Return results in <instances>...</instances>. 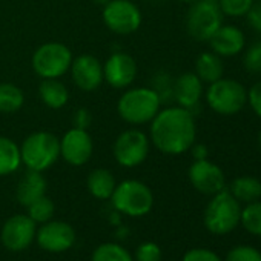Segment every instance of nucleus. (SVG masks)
I'll return each mask as SVG.
<instances>
[{"label": "nucleus", "instance_id": "ddd939ff", "mask_svg": "<svg viewBox=\"0 0 261 261\" xmlns=\"http://www.w3.org/2000/svg\"><path fill=\"white\" fill-rule=\"evenodd\" d=\"M94 152V142L88 129L71 127L60 139V157L71 166L86 165Z\"/></svg>", "mask_w": 261, "mask_h": 261}, {"label": "nucleus", "instance_id": "1a4fd4ad", "mask_svg": "<svg viewBox=\"0 0 261 261\" xmlns=\"http://www.w3.org/2000/svg\"><path fill=\"white\" fill-rule=\"evenodd\" d=\"M151 151V140L137 127H129L120 133L112 145V155L123 168H137L146 162Z\"/></svg>", "mask_w": 261, "mask_h": 261}, {"label": "nucleus", "instance_id": "f8f14e48", "mask_svg": "<svg viewBox=\"0 0 261 261\" xmlns=\"http://www.w3.org/2000/svg\"><path fill=\"white\" fill-rule=\"evenodd\" d=\"M139 74L136 59L123 51L112 53L103 63V79L114 89H126L133 86Z\"/></svg>", "mask_w": 261, "mask_h": 261}, {"label": "nucleus", "instance_id": "f704fd0d", "mask_svg": "<svg viewBox=\"0 0 261 261\" xmlns=\"http://www.w3.org/2000/svg\"><path fill=\"white\" fill-rule=\"evenodd\" d=\"M247 105L253 114L261 120V80H256L247 89Z\"/></svg>", "mask_w": 261, "mask_h": 261}, {"label": "nucleus", "instance_id": "6ab92c4d", "mask_svg": "<svg viewBox=\"0 0 261 261\" xmlns=\"http://www.w3.org/2000/svg\"><path fill=\"white\" fill-rule=\"evenodd\" d=\"M45 194H46V180L43 174L28 169L17 185V189H16L17 201L23 207H28L33 201L43 197Z\"/></svg>", "mask_w": 261, "mask_h": 261}, {"label": "nucleus", "instance_id": "9b49d317", "mask_svg": "<svg viewBox=\"0 0 261 261\" xmlns=\"http://www.w3.org/2000/svg\"><path fill=\"white\" fill-rule=\"evenodd\" d=\"M37 233V223L28 214H17L10 217L0 232L2 244L11 252H22L33 244Z\"/></svg>", "mask_w": 261, "mask_h": 261}, {"label": "nucleus", "instance_id": "ea45409f", "mask_svg": "<svg viewBox=\"0 0 261 261\" xmlns=\"http://www.w3.org/2000/svg\"><path fill=\"white\" fill-rule=\"evenodd\" d=\"M178 2H181V4H186V5H191V4L197 2V0H178Z\"/></svg>", "mask_w": 261, "mask_h": 261}, {"label": "nucleus", "instance_id": "7ed1b4c3", "mask_svg": "<svg viewBox=\"0 0 261 261\" xmlns=\"http://www.w3.org/2000/svg\"><path fill=\"white\" fill-rule=\"evenodd\" d=\"M204 100L215 114L232 117L240 114L247 106V88L235 79L221 77L207 85Z\"/></svg>", "mask_w": 261, "mask_h": 261}, {"label": "nucleus", "instance_id": "b1692460", "mask_svg": "<svg viewBox=\"0 0 261 261\" xmlns=\"http://www.w3.org/2000/svg\"><path fill=\"white\" fill-rule=\"evenodd\" d=\"M20 165V146L13 139L0 136V177L14 174Z\"/></svg>", "mask_w": 261, "mask_h": 261}, {"label": "nucleus", "instance_id": "5701e85b", "mask_svg": "<svg viewBox=\"0 0 261 261\" xmlns=\"http://www.w3.org/2000/svg\"><path fill=\"white\" fill-rule=\"evenodd\" d=\"M240 203H252L261 198V181L252 175H241L232 180L227 189Z\"/></svg>", "mask_w": 261, "mask_h": 261}, {"label": "nucleus", "instance_id": "4468645a", "mask_svg": "<svg viewBox=\"0 0 261 261\" xmlns=\"http://www.w3.org/2000/svg\"><path fill=\"white\" fill-rule=\"evenodd\" d=\"M188 178L192 188L204 195L212 197L226 189V175L223 169L209 159L194 160L188 169Z\"/></svg>", "mask_w": 261, "mask_h": 261}, {"label": "nucleus", "instance_id": "4c0bfd02", "mask_svg": "<svg viewBox=\"0 0 261 261\" xmlns=\"http://www.w3.org/2000/svg\"><path fill=\"white\" fill-rule=\"evenodd\" d=\"M191 155H192V159L194 160H206V159H209V149H207V146L206 145H203V143H194L192 146H191Z\"/></svg>", "mask_w": 261, "mask_h": 261}, {"label": "nucleus", "instance_id": "dca6fc26", "mask_svg": "<svg viewBox=\"0 0 261 261\" xmlns=\"http://www.w3.org/2000/svg\"><path fill=\"white\" fill-rule=\"evenodd\" d=\"M69 72L75 88H79L83 92L97 91L105 82L103 63L91 54H82L72 59Z\"/></svg>", "mask_w": 261, "mask_h": 261}, {"label": "nucleus", "instance_id": "412c9836", "mask_svg": "<svg viewBox=\"0 0 261 261\" xmlns=\"http://www.w3.org/2000/svg\"><path fill=\"white\" fill-rule=\"evenodd\" d=\"M39 97L49 109H62L69 101V91L60 79H46L39 85Z\"/></svg>", "mask_w": 261, "mask_h": 261}, {"label": "nucleus", "instance_id": "2eb2a0df", "mask_svg": "<svg viewBox=\"0 0 261 261\" xmlns=\"http://www.w3.org/2000/svg\"><path fill=\"white\" fill-rule=\"evenodd\" d=\"M36 241L43 250L51 253H60L74 246L75 230L69 223L49 220L37 229Z\"/></svg>", "mask_w": 261, "mask_h": 261}, {"label": "nucleus", "instance_id": "0eeeda50", "mask_svg": "<svg viewBox=\"0 0 261 261\" xmlns=\"http://www.w3.org/2000/svg\"><path fill=\"white\" fill-rule=\"evenodd\" d=\"M224 23L218 0H197L189 5L185 25L191 39L195 42H209L215 31Z\"/></svg>", "mask_w": 261, "mask_h": 261}, {"label": "nucleus", "instance_id": "aec40b11", "mask_svg": "<svg viewBox=\"0 0 261 261\" xmlns=\"http://www.w3.org/2000/svg\"><path fill=\"white\" fill-rule=\"evenodd\" d=\"M194 72L198 75V79L203 83H206V85L214 83L218 79L224 77L223 59L220 56H217L215 53H212V51H204L197 57Z\"/></svg>", "mask_w": 261, "mask_h": 261}, {"label": "nucleus", "instance_id": "2f4dec72", "mask_svg": "<svg viewBox=\"0 0 261 261\" xmlns=\"http://www.w3.org/2000/svg\"><path fill=\"white\" fill-rule=\"evenodd\" d=\"M162 247L154 241H145L137 246L134 252V261H162Z\"/></svg>", "mask_w": 261, "mask_h": 261}, {"label": "nucleus", "instance_id": "a878e982", "mask_svg": "<svg viewBox=\"0 0 261 261\" xmlns=\"http://www.w3.org/2000/svg\"><path fill=\"white\" fill-rule=\"evenodd\" d=\"M91 261H134V256L121 244L103 243L95 247Z\"/></svg>", "mask_w": 261, "mask_h": 261}, {"label": "nucleus", "instance_id": "cd10ccee", "mask_svg": "<svg viewBox=\"0 0 261 261\" xmlns=\"http://www.w3.org/2000/svg\"><path fill=\"white\" fill-rule=\"evenodd\" d=\"M27 211H28V217L33 221H36L37 224H43L53 218L56 207H54V201L51 198H48L46 195H43V197L37 198L36 201H33L27 207Z\"/></svg>", "mask_w": 261, "mask_h": 261}, {"label": "nucleus", "instance_id": "f257e3e1", "mask_svg": "<svg viewBox=\"0 0 261 261\" xmlns=\"http://www.w3.org/2000/svg\"><path fill=\"white\" fill-rule=\"evenodd\" d=\"M197 139L195 115L178 105L166 106L149 123L151 145L166 155H181Z\"/></svg>", "mask_w": 261, "mask_h": 261}, {"label": "nucleus", "instance_id": "58836bf2", "mask_svg": "<svg viewBox=\"0 0 261 261\" xmlns=\"http://www.w3.org/2000/svg\"><path fill=\"white\" fill-rule=\"evenodd\" d=\"M92 2H94L95 5H98V7H105V5L109 2V0H92Z\"/></svg>", "mask_w": 261, "mask_h": 261}, {"label": "nucleus", "instance_id": "a211bd4d", "mask_svg": "<svg viewBox=\"0 0 261 261\" xmlns=\"http://www.w3.org/2000/svg\"><path fill=\"white\" fill-rule=\"evenodd\" d=\"M204 95V83L192 72H183L174 79V100L178 106L189 109L192 114L200 106Z\"/></svg>", "mask_w": 261, "mask_h": 261}, {"label": "nucleus", "instance_id": "c9c22d12", "mask_svg": "<svg viewBox=\"0 0 261 261\" xmlns=\"http://www.w3.org/2000/svg\"><path fill=\"white\" fill-rule=\"evenodd\" d=\"M244 19L253 31L261 34V0H253V4L244 16Z\"/></svg>", "mask_w": 261, "mask_h": 261}, {"label": "nucleus", "instance_id": "bb28decb", "mask_svg": "<svg viewBox=\"0 0 261 261\" xmlns=\"http://www.w3.org/2000/svg\"><path fill=\"white\" fill-rule=\"evenodd\" d=\"M240 223L249 233L261 237V200L247 203L246 207L241 209Z\"/></svg>", "mask_w": 261, "mask_h": 261}, {"label": "nucleus", "instance_id": "473e14b6", "mask_svg": "<svg viewBox=\"0 0 261 261\" xmlns=\"http://www.w3.org/2000/svg\"><path fill=\"white\" fill-rule=\"evenodd\" d=\"M226 261H261V252L252 246H237L227 252Z\"/></svg>", "mask_w": 261, "mask_h": 261}, {"label": "nucleus", "instance_id": "39448f33", "mask_svg": "<svg viewBox=\"0 0 261 261\" xmlns=\"http://www.w3.org/2000/svg\"><path fill=\"white\" fill-rule=\"evenodd\" d=\"M109 200L118 214L127 217H145L154 206V194L151 188L146 183L133 178L118 183Z\"/></svg>", "mask_w": 261, "mask_h": 261}, {"label": "nucleus", "instance_id": "c85d7f7f", "mask_svg": "<svg viewBox=\"0 0 261 261\" xmlns=\"http://www.w3.org/2000/svg\"><path fill=\"white\" fill-rule=\"evenodd\" d=\"M243 68L252 75H261V42H253L244 48Z\"/></svg>", "mask_w": 261, "mask_h": 261}, {"label": "nucleus", "instance_id": "c756f323", "mask_svg": "<svg viewBox=\"0 0 261 261\" xmlns=\"http://www.w3.org/2000/svg\"><path fill=\"white\" fill-rule=\"evenodd\" d=\"M160 97L162 103L174 100V79L171 74L160 71L154 75L152 79V86H151Z\"/></svg>", "mask_w": 261, "mask_h": 261}, {"label": "nucleus", "instance_id": "20e7f679", "mask_svg": "<svg viewBox=\"0 0 261 261\" xmlns=\"http://www.w3.org/2000/svg\"><path fill=\"white\" fill-rule=\"evenodd\" d=\"M20 157L28 169L43 172L60 159V139L48 130L33 133L22 142Z\"/></svg>", "mask_w": 261, "mask_h": 261}, {"label": "nucleus", "instance_id": "a19ab883", "mask_svg": "<svg viewBox=\"0 0 261 261\" xmlns=\"http://www.w3.org/2000/svg\"><path fill=\"white\" fill-rule=\"evenodd\" d=\"M258 146H259V151H261V127H259V133H258Z\"/></svg>", "mask_w": 261, "mask_h": 261}, {"label": "nucleus", "instance_id": "6e6552de", "mask_svg": "<svg viewBox=\"0 0 261 261\" xmlns=\"http://www.w3.org/2000/svg\"><path fill=\"white\" fill-rule=\"evenodd\" d=\"M71 49L60 42H48L40 45L31 59L34 72L42 79H60L65 75L72 63Z\"/></svg>", "mask_w": 261, "mask_h": 261}, {"label": "nucleus", "instance_id": "4be33fe9", "mask_svg": "<svg viewBox=\"0 0 261 261\" xmlns=\"http://www.w3.org/2000/svg\"><path fill=\"white\" fill-rule=\"evenodd\" d=\"M86 186L89 194L97 200H109L117 183L111 171L105 168L92 169L86 178Z\"/></svg>", "mask_w": 261, "mask_h": 261}, {"label": "nucleus", "instance_id": "72a5a7b5", "mask_svg": "<svg viewBox=\"0 0 261 261\" xmlns=\"http://www.w3.org/2000/svg\"><path fill=\"white\" fill-rule=\"evenodd\" d=\"M181 261H221V258L214 250H209L204 247H195V249L188 250L183 255Z\"/></svg>", "mask_w": 261, "mask_h": 261}, {"label": "nucleus", "instance_id": "e433bc0d", "mask_svg": "<svg viewBox=\"0 0 261 261\" xmlns=\"http://www.w3.org/2000/svg\"><path fill=\"white\" fill-rule=\"evenodd\" d=\"M91 121H92V115H91V111H89V109H86V108H79V109L74 112V115H72L74 127L89 129Z\"/></svg>", "mask_w": 261, "mask_h": 261}, {"label": "nucleus", "instance_id": "7c9ffc66", "mask_svg": "<svg viewBox=\"0 0 261 261\" xmlns=\"http://www.w3.org/2000/svg\"><path fill=\"white\" fill-rule=\"evenodd\" d=\"M253 0H218L220 10L224 17L240 19L247 14Z\"/></svg>", "mask_w": 261, "mask_h": 261}, {"label": "nucleus", "instance_id": "393cba45", "mask_svg": "<svg viewBox=\"0 0 261 261\" xmlns=\"http://www.w3.org/2000/svg\"><path fill=\"white\" fill-rule=\"evenodd\" d=\"M25 105L23 91L14 83H0V112L16 114Z\"/></svg>", "mask_w": 261, "mask_h": 261}, {"label": "nucleus", "instance_id": "9d476101", "mask_svg": "<svg viewBox=\"0 0 261 261\" xmlns=\"http://www.w3.org/2000/svg\"><path fill=\"white\" fill-rule=\"evenodd\" d=\"M105 27L117 36H129L142 27V11L133 0H109L103 7Z\"/></svg>", "mask_w": 261, "mask_h": 261}, {"label": "nucleus", "instance_id": "f3484780", "mask_svg": "<svg viewBox=\"0 0 261 261\" xmlns=\"http://www.w3.org/2000/svg\"><path fill=\"white\" fill-rule=\"evenodd\" d=\"M209 46L211 51L220 56L221 59L224 57H235L241 54L246 48V36L241 28L235 25H226L223 23L215 34L209 39Z\"/></svg>", "mask_w": 261, "mask_h": 261}, {"label": "nucleus", "instance_id": "423d86ee", "mask_svg": "<svg viewBox=\"0 0 261 261\" xmlns=\"http://www.w3.org/2000/svg\"><path fill=\"white\" fill-rule=\"evenodd\" d=\"M240 201L227 189L212 195L203 214V223L214 235H226L232 232L240 224Z\"/></svg>", "mask_w": 261, "mask_h": 261}, {"label": "nucleus", "instance_id": "f03ea898", "mask_svg": "<svg viewBox=\"0 0 261 261\" xmlns=\"http://www.w3.org/2000/svg\"><path fill=\"white\" fill-rule=\"evenodd\" d=\"M162 100L151 86H129L117 101L118 117L130 124H148L162 109Z\"/></svg>", "mask_w": 261, "mask_h": 261}]
</instances>
